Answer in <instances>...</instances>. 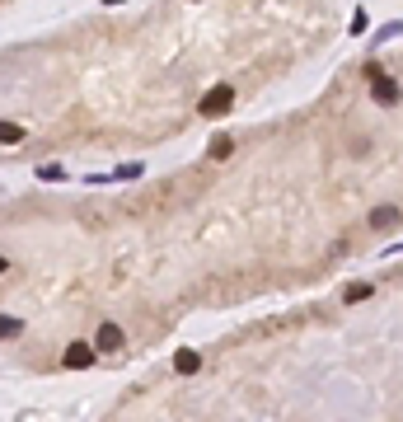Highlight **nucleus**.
<instances>
[{
	"mask_svg": "<svg viewBox=\"0 0 403 422\" xmlns=\"http://www.w3.org/2000/svg\"><path fill=\"white\" fill-rule=\"evenodd\" d=\"M14 141H23V127H19V123H5V118H0V145H14Z\"/></svg>",
	"mask_w": 403,
	"mask_h": 422,
	"instance_id": "obj_8",
	"label": "nucleus"
},
{
	"mask_svg": "<svg viewBox=\"0 0 403 422\" xmlns=\"http://www.w3.org/2000/svg\"><path fill=\"white\" fill-rule=\"evenodd\" d=\"M230 103H235V85H216L211 94L202 99V118H225Z\"/></svg>",
	"mask_w": 403,
	"mask_h": 422,
	"instance_id": "obj_2",
	"label": "nucleus"
},
{
	"mask_svg": "<svg viewBox=\"0 0 403 422\" xmlns=\"http://www.w3.org/2000/svg\"><path fill=\"white\" fill-rule=\"evenodd\" d=\"M23 334V319H0V338H19Z\"/></svg>",
	"mask_w": 403,
	"mask_h": 422,
	"instance_id": "obj_11",
	"label": "nucleus"
},
{
	"mask_svg": "<svg viewBox=\"0 0 403 422\" xmlns=\"http://www.w3.org/2000/svg\"><path fill=\"white\" fill-rule=\"evenodd\" d=\"M5 267H10V263H5V258H0V272H5Z\"/></svg>",
	"mask_w": 403,
	"mask_h": 422,
	"instance_id": "obj_13",
	"label": "nucleus"
},
{
	"mask_svg": "<svg viewBox=\"0 0 403 422\" xmlns=\"http://www.w3.org/2000/svg\"><path fill=\"white\" fill-rule=\"evenodd\" d=\"M127 343V334L117 324H99V334H94V352H117Z\"/></svg>",
	"mask_w": 403,
	"mask_h": 422,
	"instance_id": "obj_3",
	"label": "nucleus"
},
{
	"mask_svg": "<svg viewBox=\"0 0 403 422\" xmlns=\"http://www.w3.org/2000/svg\"><path fill=\"white\" fill-rule=\"evenodd\" d=\"M38 178H47V183H56V178H61V165H43V169H38Z\"/></svg>",
	"mask_w": 403,
	"mask_h": 422,
	"instance_id": "obj_12",
	"label": "nucleus"
},
{
	"mask_svg": "<svg viewBox=\"0 0 403 422\" xmlns=\"http://www.w3.org/2000/svg\"><path fill=\"white\" fill-rule=\"evenodd\" d=\"M197 366H202V356H197V352H188V347L174 356V371H179V376H197Z\"/></svg>",
	"mask_w": 403,
	"mask_h": 422,
	"instance_id": "obj_6",
	"label": "nucleus"
},
{
	"mask_svg": "<svg viewBox=\"0 0 403 422\" xmlns=\"http://www.w3.org/2000/svg\"><path fill=\"white\" fill-rule=\"evenodd\" d=\"M370 99L380 103V108H394V103L403 99V89H399V80H394V76H384L380 66H370Z\"/></svg>",
	"mask_w": 403,
	"mask_h": 422,
	"instance_id": "obj_1",
	"label": "nucleus"
},
{
	"mask_svg": "<svg viewBox=\"0 0 403 422\" xmlns=\"http://www.w3.org/2000/svg\"><path fill=\"white\" fill-rule=\"evenodd\" d=\"M403 34V19H394V24H384L380 34H375V43H389V38H399Z\"/></svg>",
	"mask_w": 403,
	"mask_h": 422,
	"instance_id": "obj_10",
	"label": "nucleus"
},
{
	"mask_svg": "<svg viewBox=\"0 0 403 422\" xmlns=\"http://www.w3.org/2000/svg\"><path fill=\"white\" fill-rule=\"evenodd\" d=\"M61 361H66L70 371H85V366H94V343H70Z\"/></svg>",
	"mask_w": 403,
	"mask_h": 422,
	"instance_id": "obj_4",
	"label": "nucleus"
},
{
	"mask_svg": "<svg viewBox=\"0 0 403 422\" xmlns=\"http://www.w3.org/2000/svg\"><path fill=\"white\" fill-rule=\"evenodd\" d=\"M370 291H375L370 282H352V287L342 291V300H347V305H357V300H370Z\"/></svg>",
	"mask_w": 403,
	"mask_h": 422,
	"instance_id": "obj_7",
	"label": "nucleus"
},
{
	"mask_svg": "<svg viewBox=\"0 0 403 422\" xmlns=\"http://www.w3.org/2000/svg\"><path fill=\"white\" fill-rule=\"evenodd\" d=\"M230 150H235V141H230V136H216V141H211V160H225Z\"/></svg>",
	"mask_w": 403,
	"mask_h": 422,
	"instance_id": "obj_9",
	"label": "nucleus"
},
{
	"mask_svg": "<svg viewBox=\"0 0 403 422\" xmlns=\"http://www.w3.org/2000/svg\"><path fill=\"white\" fill-rule=\"evenodd\" d=\"M399 221H403L399 207H375V211H370V230H394Z\"/></svg>",
	"mask_w": 403,
	"mask_h": 422,
	"instance_id": "obj_5",
	"label": "nucleus"
}]
</instances>
